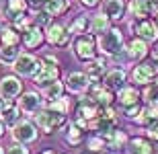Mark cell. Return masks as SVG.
<instances>
[{"instance_id":"38","label":"cell","mask_w":158,"mask_h":154,"mask_svg":"<svg viewBox=\"0 0 158 154\" xmlns=\"http://www.w3.org/2000/svg\"><path fill=\"white\" fill-rule=\"evenodd\" d=\"M148 138H150V140H156V142H158V119H154L152 123L148 125Z\"/></svg>"},{"instance_id":"26","label":"cell","mask_w":158,"mask_h":154,"mask_svg":"<svg viewBox=\"0 0 158 154\" xmlns=\"http://www.w3.org/2000/svg\"><path fill=\"white\" fill-rule=\"evenodd\" d=\"M101 136V134H99ZM105 142H107V146L109 148H113V150H119V148H123V144L127 142V136H125V131H121V130H111L109 134H105Z\"/></svg>"},{"instance_id":"11","label":"cell","mask_w":158,"mask_h":154,"mask_svg":"<svg viewBox=\"0 0 158 154\" xmlns=\"http://www.w3.org/2000/svg\"><path fill=\"white\" fill-rule=\"evenodd\" d=\"M156 2L154 0H131L129 2V12L134 19H148L152 12H156Z\"/></svg>"},{"instance_id":"7","label":"cell","mask_w":158,"mask_h":154,"mask_svg":"<svg viewBox=\"0 0 158 154\" xmlns=\"http://www.w3.org/2000/svg\"><path fill=\"white\" fill-rule=\"evenodd\" d=\"M12 68L19 76H35L37 70L41 68V60H37L33 53H19Z\"/></svg>"},{"instance_id":"16","label":"cell","mask_w":158,"mask_h":154,"mask_svg":"<svg viewBox=\"0 0 158 154\" xmlns=\"http://www.w3.org/2000/svg\"><path fill=\"white\" fill-rule=\"evenodd\" d=\"M88 84H90V78L86 74H82V72H70L66 76V86L72 93H84L88 89Z\"/></svg>"},{"instance_id":"45","label":"cell","mask_w":158,"mask_h":154,"mask_svg":"<svg viewBox=\"0 0 158 154\" xmlns=\"http://www.w3.org/2000/svg\"><path fill=\"white\" fill-rule=\"evenodd\" d=\"M0 154H4V150H2V146H0Z\"/></svg>"},{"instance_id":"20","label":"cell","mask_w":158,"mask_h":154,"mask_svg":"<svg viewBox=\"0 0 158 154\" xmlns=\"http://www.w3.org/2000/svg\"><path fill=\"white\" fill-rule=\"evenodd\" d=\"M117 101L123 109H125V107H131V105H138V103H140V93H138L135 86H123V89L119 90V95H117Z\"/></svg>"},{"instance_id":"12","label":"cell","mask_w":158,"mask_h":154,"mask_svg":"<svg viewBox=\"0 0 158 154\" xmlns=\"http://www.w3.org/2000/svg\"><path fill=\"white\" fill-rule=\"evenodd\" d=\"M23 93V82L17 76H4L0 80V95L4 99H15Z\"/></svg>"},{"instance_id":"18","label":"cell","mask_w":158,"mask_h":154,"mask_svg":"<svg viewBox=\"0 0 158 154\" xmlns=\"http://www.w3.org/2000/svg\"><path fill=\"white\" fill-rule=\"evenodd\" d=\"M103 12L111 21H119V19H123V12H125V2L123 0H105L103 2Z\"/></svg>"},{"instance_id":"24","label":"cell","mask_w":158,"mask_h":154,"mask_svg":"<svg viewBox=\"0 0 158 154\" xmlns=\"http://www.w3.org/2000/svg\"><path fill=\"white\" fill-rule=\"evenodd\" d=\"M41 8H43L49 17H60V15H64V12L70 8V2H68V0H45Z\"/></svg>"},{"instance_id":"33","label":"cell","mask_w":158,"mask_h":154,"mask_svg":"<svg viewBox=\"0 0 158 154\" xmlns=\"http://www.w3.org/2000/svg\"><path fill=\"white\" fill-rule=\"evenodd\" d=\"M144 99H146L150 105H158V80H156V82H152V84L146 89V93H144Z\"/></svg>"},{"instance_id":"43","label":"cell","mask_w":158,"mask_h":154,"mask_svg":"<svg viewBox=\"0 0 158 154\" xmlns=\"http://www.w3.org/2000/svg\"><path fill=\"white\" fill-rule=\"evenodd\" d=\"M0 97H2V95H0ZM2 105H4V101H2V99H0V109H2Z\"/></svg>"},{"instance_id":"46","label":"cell","mask_w":158,"mask_h":154,"mask_svg":"<svg viewBox=\"0 0 158 154\" xmlns=\"http://www.w3.org/2000/svg\"><path fill=\"white\" fill-rule=\"evenodd\" d=\"M154 2H156V6H158V0H154Z\"/></svg>"},{"instance_id":"1","label":"cell","mask_w":158,"mask_h":154,"mask_svg":"<svg viewBox=\"0 0 158 154\" xmlns=\"http://www.w3.org/2000/svg\"><path fill=\"white\" fill-rule=\"evenodd\" d=\"M33 117H35L37 127H39L43 134H53L56 130H60V127L66 123V113L56 111V109H52L49 105H47L45 109H39Z\"/></svg>"},{"instance_id":"31","label":"cell","mask_w":158,"mask_h":154,"mask_svg":"<svg viewBox=\"0 0 158 154\" xmlns=\"http://www.w3.org/2000/svg\"><path fill=\"white\" fill-rule=\"evenodd\" d=\"M88 25H90V21H88L84 15H80V17H76V19H74V21L70 23L68 31H70L72 35H82V33H86Z\"/></svg>"},{"instance_id":"15","label":"cell","mask_w":158,"mask_h":154,"mask_svg":"<svg viewBox=\"0 0 158 154\" xmlns=\"http://www.w3.org/2000/svg\"><path fill=\"white\" fill-rule=\"evenodd\" d=\"M43 31H41V25H31L29 29L23 33V45L27 49H35L43 43Z\"/></svg>"},{"instance_id":"2","label":"cell","mask_w":158,"mask_h":154,"mask_svg":"<svg viewBox=\"0 0 158 154\" xmlns=\"http://www.w3.org/2000/svg\"><path fill=\"white\" fill-rule=\"evenodd\" d=\"M99 48L105 56L115 58L119 52L123 49V33L117 27H109V29L99 37Z\"/></svg>"},{"instance_id":"6","label":"cell","mask_w":158,"mask_h":154,"mask_svg":"<svg viewBox=\"0 0 158 154\" xmlns=\"http://www.w3.org/2000/svg\"><path fill=\"white\" fill-rule=\"evenodd\" d=\"M88 97L93 99L94 103H99L101 107H111L115 101V95H113V89H109L105 82H90L88 84Z\"/></svg>"},{"instance_id":"30","label":"cell","mask_w":158,"mask_h":154,"mask_svg":"<svg viewBox=\"0 0 158 154\" xmlns=\"http://www.w3.org/2000/svg\"><path fill=\"white\" fill-rule=\"evenodd\" d=\"M62 95H64V84L60 82V80H53V82L45 84V89H43V97H45L47 101L60 99Z\"/></svg>"},{"instance_id":"9","label":"cell","mask_w":158,"mask_h":154,"mask_svg":"<svg viewBox=\"0 0 158 154\" xmlns=\"http://www.w3.org/2000/svg\"><path fill=\"white\" fill-rule=\"evenodd\" d=\"M156 74H158L156 62H142L131 70V80L135 84H150L156 78Z\"/></svg>"},{"instance_id":"37","label":"cell","mask_w":158,"mask_h":154,"mask_svg":"<svg viewBox=\"0 0 158 154\" xmlns=\"http://www.w3.org/2000/svg\"><path fill=\"white\" fill-rule=\"evenodd\" d=\"M8 154H29V148H25V144L17 142L12 146H8Z\"/></svg>"},{"instance_id":"39","label":"cell","mask_w":158,"mask_h":154,"mask_svg":"<svg viewBox=\"0 0 158 154\" xmlns=\"http://www.w3.org/2000/svg\"><path fill=\"white\" fill-rule=\"evenodd\" d=\"M82 6H86V8H94V6L101 4V0H80Z\"/></svg>"},{"instance_id":"40","label":"cell","mask_w":158,"mask_h":154,"mask_svg":"<svg viewBox=\"0 0 158 154\" xmlns=\"http://www.w3.org/2000/svg\"><path fill=\"white\" fill-rule=\"evenodd\" d=\"M154 60H156V62H158V48L154 49Z\"/></svg>"},{"instance_id":"10","label":"cell","mask_w":158,"mask_h":154,"mask_svg":"<svg viewBox=\"0 0 158 154\" xmlns=\"http://www.w3.org/2000/svg\"><path fill=\"white\" fill-rule=\"evenodd\" d=\"M12 138L21 144H29V142H35L37 140V127L31 121H19V123L12 125Z\"/></svg>"},{"instance_id":"13","label":"cell","mask_w":158,"mask_h":154,"mask_svg":"<svg viewBox=\"0 0 158 154\" xmlns=\"http://www.w3.org/2000/svg\"><path fill=\"white\" fill-rule=\"evenodd\" d=\"M21 107H19V103L15 105L12 103V99H4V105H2V109H0V119L4 121L6 125H15L21 121Z\"/></svg>"},{"instance_id":"42","label":"cell","mask_w":158,"mask_h":154,"mask_svg":"<svg viewBox=\"0 0 158 154\" xmlns=\"http://www.w3.org/2000/svg\"><path fill=\"white\" fill-rule=\"evenodd\" d=\"M41 154H56L53 150H45V152H41Z\"/></svg>"},{"instance_id":"14","label":"cell","mask_w":158,"mask_h":154,"mask_svg":"<svg viewBox=\"0 0 158 154\" xmlns=\"http://www.w3.org/2000/svg\"><path fill=\"white\" fill-rule=\"evenodd\" d=\"M41 105H43V99H41L37 93H25V95H21V99H19L21 111L29 113V115H35L41 109Z\"/></svg>"},{"instance_id":"47","label":"cell","mask_w":158,"mask_h":154,"mask_svg":"<svg viewBox=\"0 0 158 154\" xmlns=\"http://www.w3.org/2000/svg\"><path fill=\"white\" fill-rule=\"evenodd\" d=\"M0 29H2V25H0Z\"/></svg>"},{"instance_id":"28","label":"cell","mask_w":158,"mask_h":154,"mask_svg":"<svg viewBox=\"0 0 158 154\" xmlns=\"http://www.w3.org/2000/svg\"><path fill=\"white\" fill-rule=\"evenodd\" d=\"M19 45H0V62L2 64H15L19 58Z\"/></svg>"},{"instance_id":"44","label":"cell","mask_w":158,"mask_h":154,"mask_svg":"<svg viewBox=\"0 0 158 154\" xmlns=\"http://www.w3.org/2000/svg\"><path fill=\"white\" fill-rule=\"evenodd\" d=\"M156 23H158V8H156Z\"/></svg>"},{"instance_id":"22","label":"cell","mask_w":158,"mask_h":154,"mask_svg":"<svg viewBox=\"0 0 158 154\" xmlns=\"http://www.w3.org/2000/svg\"><path fill=\"white\" fill-rule=\"evenodd\" d=\"M127 58L129 60H144L148 56V45H146V41L144 39H140V37H135L134 41L127 45Z\"/></svg>"},{"instance_id":"19","label":"cell","mask_w":158,"mask_h":154,"mask_svg":"<svg viewBox=\"0 0 158 154\" xmlns=\"http://www.w3.org/2000/svg\"><path fill=\"white\" fill-rule=\"evenodd\" d=\"M107 72V60L105 58H93L86 64V76L90 80H99L103 78V74Z\"/></svg>"},{"instance_id":"36","label":"cell","mask_w":158,"mask_h":154,"mask_svg":"<svg viewBox=\"0 0 158 154\" xmlns=\"http://www.w3.org/2000/svg\"><path fill=\"white\" fill-rule=\"evenodd\" d=\"M142 109H144V107H142L140 103H138V105L125 107V109H123V113H125V117H127V119H135V117H138V115L142 113Z\"/></svg>"},{"instance_id":"32","label":"cell","mask_w":158,"mask_h":154,"mask_svg":"<svg viewBox=\"0 0 158 154\" xmlns=\"http://www.w3.org/2000/svg\"><path fill=\"white\" fill-rule=\"evenodd\" d=\"M10 25L19 31V33H25V31H27L31 25H33V21H31V17H25V15H21V17H17L15 21H10Z\"/></svg>"},{"instance_id":"23","label":"cell","mask_w":158,"mask_h":154,"mask_svg":"<svg viewBox=\"0 0 158 154\" xmlns=\"http://www.w3.org/2000/svg\"><path fill=\"white\" fill-rule=\"evenodd\" d=\"M125 70H121V68H115V70L107 72L105 74V84L109 86V89L113 90H121L123 84H125Z\"/></svg>"},{"instance_id":"35","label":"cell","mask_w":158,"mask_h":154,"mask_svg":"<svg viewBox=\"0 0 158 154\" xmlns=\"http://www.w3.org/2000/svg\"><path fill=\"white\" fill-rule=\"evenodd\" d=\"M49 107H52V109H56V111L68 113V101H66L64 97H60V99H53V101H49Z\"/></svg>"},{"instance_id":"41","label":"cell","mask_w":158,"mask_h":154,"mask_svg":"<svg viewBox=\"0 0 158 154\" xmlns=\"http://www.w3.org/2000/svg\"><path fill=\"white\" fill-rule=\"evenodd\" d=\"M2 131H4V125H2V121H0V136H2Z\"/></svg>"},{"instance_id":"27","label":"cell","mask_w":158,"mask_h":154,"mask_svg":"<svg viewBox=\"0 0 158 154\" xmlns=\"http://www.w3.org/2000/svg\"><path fill=\"white\" fill-rule=\"evenodd\" d=\"M19 43H21V35L12 25L0 29V45H19Z\"/></svg>"},{"instance_id":"25","label":"cell","mask_w":158,"mask_h":154,"mask_svg":"<svg viewBox=\"0 0 158 154\" xmlns=\"http://www.w3.org/2000/svg\"><path fill=\"white\" fill-rule=\"evenodd\" d=\"M109 21H111V19L107 17L105 12H101V15H94V17L90 19L88 31H90L93 35H103V33L109 29Z\"/></svg>"},{"instance_id":"29","label":"cell","mask_w":158,"mask_h":154,"mask_svg":"<svg viewBox=\"0 0 158 154\" xmlns=\"http://www.w3.org/2000/svg\"><path fill=\"white\" fill-rule=\"evenodd\" d=\"M82 138H84V130H82L76 121L68 125V131H66V142L72 144V146H76V144L82 142Z\"/></svg>"},{"instance_id":"21","label":"cell","mask_w":158,"mask_h":154,"mask_svg":"<svg viewBox=\"0 0 158 154\" xmlns=\"http://www.w3.org/2000/svg\"><path fill=\"white\" fill-rule=\"evenodd\" d=\"M127 154H154V146L146 138H134L127 144Z\"/></svg>"},{"instance_id":"34","label":"cell","mask_w":158,"mask_h":154,"mask_svg":"<svg viewBox=\"0 0 158 154\" xmlns=\"http://www.w3.org/2000/svg\"><path fill=\"white\" fill-rule=\"evenodd\" d=\"M105 146H107V142H105V138H103V136L88 138V148L93 150V152H99V150H103Z\"/></svg>"},{"instance_id":"4","label":"cell","mask_w":158,"mask_h":154,"mask_svg":"<svg viewBox=\"0 0 158 154\" xmlns=\"http://www.w3.org/2000/svg\"><path fill=\"white\" fill-rule=\"evenodd\" d=\"M129 29L134 31L135 37H140L144 41H156L158 39V23L154 19H134L129 23Z\"/></svg>"},{"instance_id":"5","label":"cell","mask_w":158,"mask_h":154,"mask_svg":"<svg viewBox=\"0 0 158 154\" xmlns=\"http://www.w3.org/2000/svg\"><path fill=\"white\" fill-rule=\"evenodd\" d=\"M74 53L76 58L82 60V62H88V60L97 58V41H94L93 33H82L74 39Z\"/></svg>"},{"instance_id":"17","label":"cell","mask_w":158,"mask_h":154,"mask_svg":"<svg viewBox=\"0 0 158 154\" xmlns=\"http://www.w3.org/2000/svg\"><path fill=\"white\" fill-rule=\"evenodd\" d=\"M27 8H29V2H27V0H6L4 8H2V15H4L8 21H15L17 17L25 15Z\"/></svg>"},{"instance_id":"8","label":"cell","mask_w":158,"mask_h":154,"mask_svg":"<svg viewBox=\"0 0 158 154\" xmlns=\"http://www.w3.org/2000/svg\"><path fill=\"white\" fill-rule=\"evenodd\" d=\"M70 31H68V27H64L62 23H49L45 29V39L52 45H56V48H64V45H68V41H70Z\"/></svg>"},{"instance_id":"3","label":"cell","mask_w":158,"mask_h":154,"mask_svg":"<svg viewBox=\"0 0 158 154\" xmlns=\"http://www.w3.org/2000/svg\"><path fill=\"white\" fill-rule=\"evenodd\" d=\"M60 78V66H58V60L53 56H45L41 60V68L37 70V74L33 76V82L39 84V86H45V84L53 82Z\"/></svg>"}]
</instances>
